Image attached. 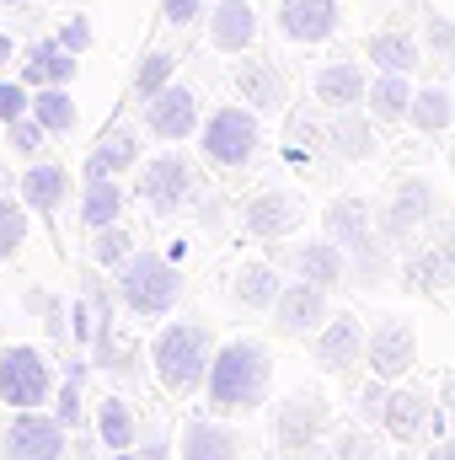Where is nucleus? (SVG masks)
Segmentation results:
<instances>
[{
  "label": "nucleus",
  "instance_id": "obj_1",
  "mask_svg": "<svg viewBox=\"0 0 455 460\" xmlns=\"http://www.w3.org/2000/svg\"><path fill=\"white\" fill-rule=\"evenodd\" d=\"M268 380H273V353H268V343L230 338L226 348H215L204 396H210V407L220 418H230V412H257L268 402Z\"/></svg>",
  "mask_w": 455,
  "mask_h": 460
},
{
  "label": "nucleus",
  "instance_id": "obj_2",
  "mask_svg": "<svg viewBox=\"0 0 455 460\" xmlns=\"http://www.w3.org/2000/svg\"><path fill=\"white\" fill-rule=\"evenodd\" d=\"M150 364H156V380L177 396L199 391L210 380V364H215V338L204 322H166L156 332V348H150Z\"/></svg>",
  "mask_w": 455,
  "mask_h": 460
},
{
  "label": "nucleus",
  "instance_id": "obj_3",
  "mask_svg": "<svg viewBox=\"0 0 455 460\" xmlns=\"http://www.w3.org/2000/svg\"><path fill=\"white\" fill-rule=\"evenodd\" d=\"M118 300H123L129 316H145V322L172 316L177 300H183V273H177V262L161 257V252H134V257L118 268Z\"/></svg>",
  "mask_w": 455,
  "mask_h": 460
},
{
  "label": "nucleus",
  "instance_id": "obj_4",
  "mask_svg": "<svg viewBox=\"0 0 455 460\" xmlns=\"http://www.w3.org/2000/svg\"><path fill=\"white\" fill-rule=\"evenodd\" d=\"M199 150H204L215 166H226V172L252 166L257 150H263L257 113H252V108H215V113L204 118V128H199Z\"/></svg>",
  "mask_w": 455,
  "mask_h": 460
},
{
  "label": "nucleus",
  "instance_id": "obj_5",
  "mask_svg": "<svg viewBox=\"0 0 455 460\" xmlns=\"http://www.w3.org/2000/svg\"><path fill=\"white\" fill-rule=\"evenodd\" d=\"M65 450H70V429L59 423V412L22 407L0 429V460H65Z\"/></svg>",
  "mask_w": 455,
  "mask_h": 460
},
{
  "label": "nucleus",
  "instance_id": "obj_6",
  "mask_svg": "<svg viewBox=\"0 0 455 460\" xmlns=\"http://www.w3.org/2000/svg\"><path fill=\"white\" fill-rule=\"evenodd\" d=\"M49 396H54V369H49L43 348L32 343L0 348V402L11 412H22V407H43Z\"/></svg>",
  "mask_w": 455,
  "mask_h": 460
},
{
  "label": "nucleus",
  "instance_id": "obj_7",
  "mask_svg": "<svg viewBox=\"0 0 455 460\" xmlns=\"http://www.w3.org/2000/svg\"><path fill=\"white\" fill-rule=\"evenodd\" d=\"M322 226H327V235L359 262V279L375 284V279H380V273H375V268H380V235H375V226H370V204H364L359 193H343V199L327 204Z\"/></svg>",
  "mask_w": 455,
  "mask_h": 460
},
{
  "label": "nucleus",
  "instance_id": "obj_8",
  "mask_svg": "<svg viewBox=\"0 0 455 460\" xmlns=\"http://www.w3.org/2000/svg\"><path fill=\"white\" fill-rule=\"evenodd\" d=\"M322 434H327V402H322L317 391H295V396L279 407V418H273L279 456H290V460H306L322 445Z\"/></svg>",
  "mask_w": 455,
  "mask_h": 460
},
{
  "label": "nucleus",
  "instance_id": "obj_9",
  "mask_svg": "<svg viewBox=\"0 0 455 460\" xmlns=\"http://www.w3.org/2000/svg\"><path fill=\"white\" fill-rule=\"evenodd\" d=\"M193 166L183 161V155H156L145 172H139V204L150 209V215H177L188 199H193Z\"/></svg>",
  "mask_w": 455,
  "mask_h": 460
},
{
  "label": "nucleus",
  "instance_id": "obj_10",
  "mask_svg": "<svg viewBox=\"0 0 455 460\" xmlns=\"http://www.w3.org/2000/svg\"><path fill=\"white\" fill-rule=\"evenodd\" d=\"M364 358H370V375H380V380L407 375V369H413V358H418V332H413V322L386 316V322L364 338Z\"/></svg>",
  "mask_w": 455,
  "mask_h": 460
},
{
  "label": "nucleus",
  "instance_id": "obj_11",
  "mask_svg": "<svg viewBox=\"0 0 455 460\" xmlns=\"http://www.w3.org/2000/svg\"><path fill=\"white\" fill-rule=\"evenodd\" d=\"M145 128H150L156 139H166V145L199 134V92H193V86H177V81H172L166 92H156V97L145 102Z\"/></svg>",
  "mask_w": 455,
  "mask_h": 460
},
{
  "label": "nucleus",
  "instance_id": "obj_12",
  "mask_svg": "<svg viewBox=\"0 0 455 460\" xmlns=\"http://www.w3.org/2000/svg\"><path fill=\"white\" fill-rule=\"evenodd\" d=\"M273 327L284 332V338H306V332H322L327 327V289H317V284H290V289H279V300H273Z\"/></svg>",
  "mask_w": 455,
  "mask_h": 460
},
{
  "label": "nucleus",
  "instance_id": "obj_13",
  "mask_svg": "<svg viewBox=\"0 0 455 460\" xmlns=\"http://www.w3.org/2000/svg\"><path fill=\"white\" fill-rule=\"evenodd\" d=\"M338 0H279V32L290 43H327L338 32Z\"/></svg>",
  "mask_w": 455,
  "mask_h": 460
},
{
  "label": "nucleus",
  "instance_id": "obj_14",
  "mask_svg": "<svg viewBox=\"0 0 455 460\" xmlns=\"http://www.w3.org/2000/svg\"><path fill=\"white\" fill-rule=\"evenodd\" d=\"M434 215V188H429V177H402L397 188H391V204H386V220H380V235H413V230H424V220Z\"/></svg>",
  "mask_w": 455,
  "mask_h": 460
},
{
  "label": "nucleus",
  "instance_id": "obj_15",
  "mask_svg": "<svg viewBox=\"0 0 455 460\" xmlns=\"http://www.w3.org/2000/svg\"><path fill=\"white\" fill-rule=\"evenodd\" d=\"M295 226H300V199H295V193H284V188H268V193H257V199L241 209V230H246V235H257V241L290 235Z\"/></svg>",
  "mask_w": 455,
  "mask_h": 460
},
{
  "label": "nucleus",
  "instance_id": "obj_16",
  "mask_svg": "<svg viewBox=\"0 0 455 460\" xmlns=\"http://www.w3.org/2000/svg\"><path fill=\"white\" fill-rule=\"evenodd\" d=\"M380 423H386V434H391L397 445H418V439H429V429H434V407H429L424 391H391V396L380 402Z\"/></svg>",
  "mask_w": 455,
  "mask_h": 460
},
{
  "label": "nucleus",
  "instance_id": "obj_17",
  "mask_svg": "<svg viewBox=\"0 0 455 460\" xmlns=\"http://www.w3.org/2000/svg\"><path fill=\"white\" fill-rule=\"evenodd\" d=\"M76 70H81V54H70L59 38H38L22 59V86H32V92L38 86H70Z\"/></svg>",
  "mask_w": 455,
  "mask_h": 460
},
{
  "label": "nucleus",
  "instance_id": "obj_18",
  "mask_svg": "<svg viewBox=\"0 0 455 460\" xmlns=\"http://www.w3.org/2000/svg\"><path fill=\"white\" fill-rule=\"evenodd\" d=\"M210 43L220 54H246L257 43V5L252 0H215V11H210Z\"/></svg>",
  "mask_w": 455,
  "mask_h": 460
},
{
  "label": "nucleus",
  "instance_id": "obj_19",
  "mask_svg": "<svg viewBox=\"0 0 455 460\" xmlns=\"http://www.w3.org/2000/svg\"><path fill=\"white\" fill-rule=\"evenodd\" d=\"M177 460H241V434L215 418H188L177 439Z\"/></svg>",
  "mask_w": 455,
  "mask_h": 460
},
{
  "label": "nucleus",
  "instance_id": "obj_20",
  "mask_svg": "<svg viewBox=\"0 0 455 460\" xmlns=\"http://www.w3.org/2000/svg\"><path fill=\"white\" fill-rule=\"evenodd\" d=\"M359 358H364V327H359V316H333L317 332V364L333 369V375H348Z\"/></svg>",
  "mask_w": 455,
  "mask_h": 460
},
{
  "label": "nucleus",
  "instance_id": "obj_21",
  "mask_svg": "<svg viewBox=\"0 0 455 460\" xmlns=\"http://www.w3.org/2000/svg\"><path fill=\"white\" fill-rule=\"evenodd\" d=\"M22 199H27V209H38L43 220H54V215L65 209V199H70V172L54 166V161L27 166V172H22Z\"/></svg>",
  "mask_w": 455,
  "mask_h": 460
},
{
  "label": "nucleus",
  "instance_id": "obj_22",
  "mask_svg": "<svg viewBox=\"0 0 455 460\" xmlns=\"http://www.w3.org/2000/svg\"><path fill=\"white\" fill-rule=\"evenodd\" d=\"M236 92H241V102H252L257 113L284 108V75H279L273 59H241V65H236Z\"/></svg>",
  "mask_w": 455,
  "mask_h": 460
},
{
  "label": "nucleus",
  "instance_id": "obj_23",
  "mask_svg": "<svg viewBox=\"0 0 455 460\" xmlns=\"http://www.w3.org/2000/svg\"><path fill=\"white\" fill-rule=\"evenodd\" d=\"M295 273L306 279V284H317V289H333L348 279V252H343L333 235H322V241H306L300 252H295Z\"/></svg>",
  "mask_w": 455,
  "mask_h": 460
},
{
  "label": "nucleus",
  "instance_id": "obj_24",
  "mask_svg": "<svg viewBox=\"0 0 455 460\" xmlns=\"http://www.w3.org/2000/svg\"><path fill=\"white\" fill-rule=\"evenodd\" d=\"M134 161H139V134L123 128V123H113V128H103V139L92 145V155H86V177H123Z\"/></svg>",
  "mask_w": 455,
  "mask_h": 460
},
{
  "label": "nucleus",
  "instance_id": "obj_25",
  "mask_svg": "<svg viewBox=\"0 0 455 460\" xmlns=\"http://www.w3.org/2000/svg\"><path fill=\"white\" fill-rule=\"evenodd\" d=\"M311 92H317V102L322 108H359L364 102V70L353 65V59H338V65H327V70H317V81H311Z\"/></svg>",
  "mask_w": 455,
  "mask_h": 460
},
{
  "label": "nucleus",
  "instance_id": "obj_26",
  "mask_svg": "<svg viewBox=\"0 0 455 460\" xmlns=\"http://www.w3.org/2000/svg\"><path fill=\"white\" fill-rule=\"evenodd\" d=\"M279 268L273 262H241V273H236V284H230V295L241 300V305H252V311H273V300H279Z\"/></svg>",
  "mask_w": 455,
  "mask_h": 460
},
{
  "label": "nucleus",
  "instance_id": "obj_27",
  "mask_svg": "<svg viewBox=\"0 0 455 460\" xmlns=\"http://www.w3.org/2000/svg\"><path fill=\"white\" fill-rule=\"evenodd\" d=\"M445 289V284H455V235H445L440 246H429L424 257H413L407 262V289Z\"/></svg>",
  "mask_w": 455,
  "mask_h": 460
},
{
  "label": "nucleus",
  "instance_id": "obj_28",
  "mask_svg": "<svg viewBox=\"0 0 455 460\" xmlns=\"http://www.w3.org/2000/svg\"><path fill=\"white\" fill-rule=\"evenodd\" d=\"M364 54H370V65H380V70H391V75H407V70L418 65V43H413V32H397V27L375 32V38L364 43Z\"/></svg>",
  "mask_w": 455,
  "mask_h": 460
},
{
  "label": "nucleus",
  "instance_id": "obj_29",
  "mask_svg": "<svg viewBox=\"0 0 455 460\" xmlns=\"http://www.w3.org/2000/svg\"><path fill=\"white\" fill-rule=\"evenodd\" d=\"M118 215H123V188H118V177H86L81 220L92 230H103V226H118Z\"/></svg>",
  "mask_w": 455,
  "mask_h": 460
},
{
  "label": "nucleus",
  "instance_id": "obj_30",
  "mask_svg": "<svg viewBox=\"0 0 455 460\" xmlns=\"http://www.w3.org/2000/svg\"><path fill=\"white\" fill-rule=\"evenodd\" d=\"M97 445H108V456L113 450H134V412H129L123 396H103L97 402Z\"/></svg>",
  "mask_w": 455,
  "mask_h": 460
},
{
  "label": "nucleus",
  "instance_id": "obj_31",
  "mask_svg": "<svg viewBox=\"0 0 455 460\" xmlns=\"http://www.w3.org/2000/svg\"><path fill=\"white\" fill-rule=\"evenodd\" d=\"M32 118H38L49 134H70V128L81 123V113H76V102H70L65 86H38V92H32Z\"/></svg>",
  "mask_w": 455,
  "mask_h": 460
},
{
  "label": "nucleus",
  "instance_id": "obj_32",
  "mask_svg": "<svg viewBox=\"0 0 455 460\" xmlns=\"http://www.w3.org/2000/svg\"><path fill=\"white\" fill-rule=\"evenodd\" d=\"M407 118H413V128H424V134H445L455 123V102L445 86H429V92H413V108H407Z\"/></svg>",
  "mask_w": 455,
  "mask_h": 460
},
{
  "label": "nucleus",
  "instance_id": "obj_33",
  "mask_svg": "<svg viewBox=\"0 0 455 460\" xmlns=\"http://www.w3.org/2000/svg\"><path fill=\"white\" fill-rule=\"evenodd\" d=\"M413 108V86H407V75H380L375 86H370V113L375 118H407Z\"/></svg>",
  "mask_w": 455,
  "mask_h": 460
},
{
  "label": "nucleus",
  "instance_id": "obj_34",
  "mask_svg": "<svg viewBox=\"0 0 455 460\" xmlns=\"http://www.w3.org/2000/svg\"><path fill=\"white\" fill-rule=\"evenodd\" d=\"M333 145H338V155L343 161H364L370 150H375V139H370V123L353 113V108H343V118L333 123V134H327Z\"/></svg>",
  "mask_w": 455,
  "mask_h": 460
},
{
  "label": "nucleus",
  "instance_id": "obj_35",
  "mask_svg": "<svg viewBox=\"0 0 455 460\" xmlns=\"http://www.w3.org/2000/svg\"><path fill=\"white\" fill-rule=\"evenodd\" d=\"M172 70H177V59H172L166 49H150V54L139 59V70H134V97L150 102L156 92H166V86H172Z\"/></svg>",
  "mask_w": 455,
  "mask_h": 460
},
{
  "label": "nucleus",
  "instance_id": "obj_36",
  "mask_svg": "<svg viewBox=\"0 0 455 460\" xmlns=\"http://www.w3.org/2000/svg\"><path fill=\"white\" fill-rule=\"evenodd\" d=\"M129 257H134V241H129L123 226H103L97 235H92V262H97V268H113L118 273Z\"/></svg>",
  "mask_w": 455,
  "mask_h": 460
},
{
  "label": "nucleus",
  "instance_id": "obj_37",
  "mask_svg": "<svg viewBox=\"0 0 455 460\" xmlns=\"http://www.w3.org/2000/svg\"><path fill=\"white\" fill-rule=\"evenodd\" d=\"M22 241H27V209L0 193V262H11L22 252Z\"/></svg>",
  "mask_w": 455,
  "mask_h": 460
},
{
  "label": "nucleus",
  "instance_id": "obj_38",
  "mask_svg": "<svg viewBox=\"0 0 455 460\" xmlns=\"http://www.w3.org/2000/svg\"><path fill=\"white\" fill-rule=\"evenodd\" d=\"M43 139H49V128H43L32 113H22V118H11V123H5V145H11L16 155H38V150H43Z\"/></svg>",
  "mask_w": 455,
  "mask_h": 460
},
{
  "label": "nucleus",
  "instance_id": "obj_39",
  "mask_svg": "<svg viewBox=\"0 0 455 460\" xmlns=\"http://www.w3.org/2000/svg\"><path fill=\"white\" fill-rule=\"evenodd\" d=\"M22 305L43 316L49 338H65V300H59V295H49V289H27V295H22Z\"/></svg>",
  "mask_w": 455,
  "mask_h": 460
},
{
  "label": "nucleus",
  "instance_id": "obj_40",
  "mask_svg": "<svg viewBox=\"0 0 455 460\" xmlns=\"http://www.w3.org/2000/svg\"><path fill=\"white\" fill-rule=\"evenodd\" d=\"M327 456H333V460H375V445H370V434H364V429H343L338 439L327 445Z\"/></svg>",
  "mask_w": 455,
  "mask_h": 460
},
{
  "label": "nucleus",
  "instance_id": "obj_41",
  "mask_svg": "<svg viewBox=\"0 0 455 460\" xmlns=\"http://www.w3.org/2000/svg\"><path fill=\"white\" fill-rule=\"evenodd\" d=\"M32 113V86H22V81H0V123H11V118Z\"/></svg>",
  "mask_w": 455,
  "mask_h": 460
},
{
  "label": "nucleus",
  "instance_id": "obj_42",
  "mask_svg": "<svg viewBox=\"0 0 455 460\" xmlns=\"http://www.w3.org/2000/svg\"><path fill=\"white\" fill-rule=\"evenodd\" d=\"M92 38H97V32H92V22H86V16H70V22L59 27V43H65L70 54H86V49H92Z\"/></svg>",
  "mask_w": 455,
  "mask_h": 460
},
{
  "label": "nucleus",
  "instance_id": "obj_43",
  "mask_svg": "<svg viewBox=\"0 0 455 460\" xmlns=\"http://www.w3.org/2000/svg\"><path fill=\"white\" fill-rule=\"evenodd\" d=\"M429 43H434L445 59H455V27L445 22V16H434V11H429Z\"/></svg>",
  "mask_w": 455,
  "mask_h": 460
},
{
  "label": "nucleus",
  "instance_id": "obj_44",
  "mask_svg": "<svg viewBox=\"0 0 455 460\" xmlns=\"http://www.w3.org/2000/svg\"><path fill=\"white\" fill-rule=\"evenodd\" d=\"M199 11H204V0H161V16H166L172 27H188Z\"/></svg>",
  "mask_w": 455,
  "mask_h": 460
},
{
  "label": "nucleus",
  "instance_id": "obj_45",
  "mask_svg": "<svg viewBox=\"0 0 455 460\" xmlns=\"http://www.w3.org/2000/svg\"><path fill=\"white\" fill-rule=\"evenodd\" d=\"M139 456H145V460H166V434L156 429V434H150V445H139Z\"/></svg>",
  "mask_w": 455,
  "mask_h": 460
},
{
  "label": "nucleus",
  "instance_id": "obj_46",
  "mask_svg": "<svg viewBox=\"0 0 455 460\" xmlns=\"http://www.w3.org/2000/svg\"><path fill=\"white\" fill-rule=\"evenodd\" d=\"M429 460H455V434H451V439H440V445L429 450Z\"/></svg>",
  "mask_w": 455,
  "mask_h": 460
},
{
  "label": "nucleus",
  "instance_id": "obj_47",
  "mask_svg": "<svg viewBox=\"0 0 455 460\" xmlns=\"http://www.w3.org/2000/svg\"><path fill=\"white\" fill-rule=\"evenodd\" d=\"M440 396H445V407L455 412V375H445V391H440Z\"/></svg>",
  "mask_w": 455,
  "mask_h": 460
},
{
  "label": "nucleus",
  "instance_id": "obj_48",
  "mask_svg": "<svg viewBox=\"0 0 455 460\" xmlns=\"http://www.w3.org/2000/svg\"><path fill=\"white\" fill-rule=\"evenodd\" d=\"M11 54H16V43H11V38H5V32H0V65H5V59H11Z\"/></svg>",
  "mask_w": 455,
  "mask_h": 460
},
{
  "label": "nucleus",
  "instance_id": "obj_49",
  "mask_svg": "<svg viewBox=\"0 0 455 460\" xmlns=\"http://www.w3.org/2000/svg\"><path fill=\"white\" fill-rule=\"evenodd\" d=\"M108 460H145V456H134V450H113Z\"/></svg>",
  "mask_w": 455,
  "mask_h": 460
},
{
  "label": "nucleus",
  "instance_id": "obj_50",
  "mask_svg": "<svg viewBox=\"0 0 455 460\" xmlns=\"http://www.w3.org/2000/svg\"><path fill=\"white\" fill-rule=\"evenodd\" d=\"M0 5H22V0H0Z\"/></svg>",
  "mask_w": 455,
  "mask_h": 460
},
{
  "label": "nucleus",
  "instance_id": "obj_51",
  "mask_svg": "<svg viewBox=\"0 0 455 460\" xmlns=\"http://www.w3.org/2000/svg\"><path fill=\"white\" fill-rule=\"evenodd\" d=\"M0 332H5V316H0Z\"/></svg>",
  "mask_w": 455,
  "mask_h": 460
}]
</instances>
